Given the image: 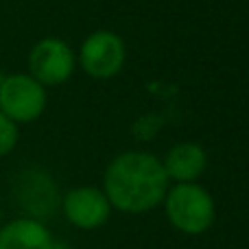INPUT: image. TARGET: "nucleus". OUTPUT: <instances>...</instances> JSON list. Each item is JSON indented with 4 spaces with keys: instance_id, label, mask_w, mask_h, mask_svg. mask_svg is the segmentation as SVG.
Returning <instances> with one entry per match:
<instances>
[{
    "instance_id": "nucleus-6",
    "label": "nucleus",
    "mask_w": 249,
    "mask_h": 249,
    "mask_svg": "<svg viewBox=\"0 0 249 249\" xmlns=\"http://www.w3.org/2000/svg\"><path fill=\"white\" fill-rule=\"evenodd\" d=\"M64 214L74 228L79 230H96L105 225L112 214V203L105 197L103 188L96 186H79L61 199Z\"/></svg>"
},
{
    "instance_id": "nucleus-9",
    "label": "nucleus",
    "mask_w": 249,
    "mask_h": 249,
    "mask_svg": "<svg viewBox=\"0 0 249 249\" xmlns=\"http://www.w3.org/2000/svg\"><path fill=\"white\" fill-rule=\"evenodd\" d=\"M18 140H20V129H18V124L0 112V158L11 153L18 146Z\"/></svg>"
},
{
    "instance_id": "nucleus-8",
    "label": "nucleus",
    "mask_w": 249,
    "mask_h": 249,
    "mask_svg": "<svg viewBox=\"0 0 249 249\" xmlns=\"http://www.w3.org/2000/svg\"><path fill=\"white\" fill-rule=\"evenodd\" d=\"M51 243V230L33 216H20L0 228V249H48Z\"/></svg>"
},
{
    "instance_id": "nucleus-4",
    "label": "nucleus",
    "mask_w": 249,
    "mask_h": 249,
    "mask_svg": "<svg viewBox=\"0 0 249 249\" xmlns=\"http://www.w3.org/2000/svg\"><path fill=\"white\" fill-rule=\"evenodd\" d=\"M29 74L44 88L61 86L77 70V53L61 37H44L29 51Z\"/></svg>"
},
{
    "instance_id": "nucleus-2",
    "label": "nucleus",
    "mask_w": 249,
    "mask_h": 249,
    "mask_svg": "<svg viewBox=\"0 0 249 249\" xmlns=\"http://www.w3.org/2000/svg\"><path fill=\"white\" fill-rule=\"evenodd\" d=\"M164 208L166 216L175 230L188 236H199L208 232L214 225L216 219V206L212 195L197 181L190 184H175L168 188L164 197Z\"/></svg>"
},
{
    "instance_id": "nucleus-5",
    "label": "nucleus",
    "mask_w": 249,
    "mask_h": 249,
    "mask_svg": "<svg viewBox=\"0 0 249 249\" xmlns=\"http://www.w3.org/2000/svg\"><path fill=\"white\" fill-rule=\"evenodd\" d=\"M127 59V48L118 33L114 31H94L83 39L77 55V64L83 72L94 79H112L123 70Z\"/></svg>"
},
{
    "instance_id": "nucleus-10",
    "label": "nucleus",
    "mask_w": 249,
    "mask_h": 249,
    "mask_svg": "<svg viewBox=\"0 0 249 249\" xmlns=\"http://www.w3.org/2000/svg\"><path fill=\"white\" fill-rule=\"evenodd\" d=\"M48 249H68V245H66V243H61V241H55V238H53V243H51V247Z\"/></svg>"
},
{
    "instance_id": "nucleus-7",
    "label": "nucleus",
    "mask_w": 249,
    "mask_h": 249,
    "mask_svg": "<svg viewBox=\"0 0 249 249\" xmlns=\"http://www.w3.org/2000/svg\"><path fill=\"white\" fill-rule=\"evenodd\" d=\"M162 166H164L168 181L190 184V181H197L206 173L208 153L197 142H177L164 155Z\"/></svg>"
},
{
    "instance_id": "nucleus-3",
    "label": "nucleus",
    "mask_w": 249,
    "mask_h": 249,
    "mask_svg": "<svg viewBox=\"0 0 249 249\" xmlns=\"http://www.w3.org/2000/svg\"><path fill=\"white\" fill-rule=\"evenodd\" d=\"M46 103V88L29 72H13L0 79V112L16 124L37 121Z\"/></svg>"
},
{
    "instance_id": "nucleus-1",
    "label": "nucleus",
    "mask_w": 249,
    "mask_h": 249,
    "mask_svg": "<svg viewBox=\"0 0 249 249\" xmlns=\"http://www.w3.org/2000/svg\"><path fill=\"white\" fill-rule=\"evenodd\" d=\"M168 177L162 160L146 151H124L107 164L103 175V193L112 208L127 214H142L164 201Z\"/></svg>"
},
{
    "instance_id": "nucleus-11",
    "label": "nucleus",
    "mask_w": 249,
    "mask_h": 249,
    "mask_svg": "<svg viewBox=\"0 0 249 249\" xmlns=\"http://www.w3.org/2000/svg\"><path fill=\"white\" fill-rule=\"evenodd\" d=\"M0 216H2V212H0Z\"/></svg>"
}]
</instances>
